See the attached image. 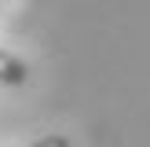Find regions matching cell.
Listing matches in <instances>:
<instances>
[{
    "mask_svg": "<svg viewBox=\"0 0 150 147\" xmlns=\"http://www.w3.org/2000/svg\"><path fill=\"white\" fill-rule=\"evenodd\" d=\"M26 81H29V66L18 55L0 48V85H26Z\"/></svg>",
    "mask_w": 150,
    "mask_h": 147,
    "instance_id": "1",
    "label": "cell"
},
{
    "mask_svg": "<svg viewBox=\"0 0 150 147\" xmlns=\"http://www.w3.org/2000/svg\"><path fill=\"white\" fill-rule=\"evenodd\" d=\"M29 147H73V143H70V136L55 132V136H44V140H37V143H29Z\"/></svg>",
    "mask_w": 150,
    "mask_h": 147,
    "instance_id": "2",
    "label": "cell"
}]
</instances>
